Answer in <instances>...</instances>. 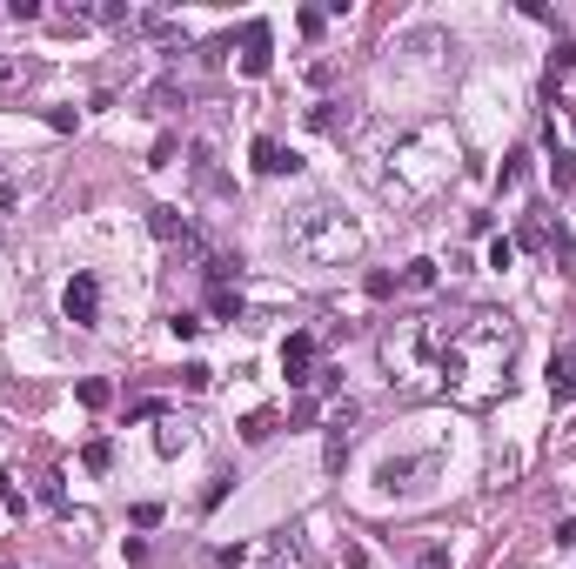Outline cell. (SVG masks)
Returning a JSON list of instances; mask_svg holds the SVG:
<instances>
[{
    "label": "cell",
    "mask_w": 576,
    "mask_h": 569,
    "mask_svg": "<svg viewBox=\"0 0 576 569\" xmlns=\"http://www.w3.org/2000/svg\"><path fill=\"white\" fill-rule=\"evenodd\" d=\"M510 355H516V329L502 315H470L463 329H442V348H436V375L442 389H455L463 402H489V395L510 382Z\"/></svg>",
    "instance_id": "cell-1"
},
{
    "label": "cell",
    "mask_w": 576,
    "mask_h": 569,
    "mask_svg": "<svg viewBox=\"0 0 576 569\" xmlns=\"http://www.w3.org/2000/svg\"><path fill=\"white\" fill-rule=\"evenodd\" d=\"M282 248L295 261H355V255H362V228L342 222L335 208H302L295 222L282 228Z\"/></svg>",
    "instance_id": "cell-2"
},
{
    "label": "cell",
    "mask_w": 576,
    "mask_h": 569,
    "mask_svg": "<svg viewBox=\"0 0 576 569\" xmlns=\"http://www.w3.org/2000/svg\"><path fill=\"white\" fill-rule=\"evenodd\" d=\"M148 228H154V241H167V248H182V255L208 261V241L195 235V222H188L182 208H148Z\"/></svg>",
    "instance_id": "cell-3"
},
{
    "label": "cell",
    "mask_w": 576,
    "mask_h": 569,
    "mask_svg": "<svg viewBox=\"0 0 576 569\" xmlns=\"http://www.w3.org/2000/svg\"><path fill=\"white\" fill-rule=\"evenodd\" d=\"M61 308H67V322H74V329H94V315H101V282H94V275L81 269L74 282H67Z\"/></svg>",
    "instance_id": "cell-4"
},
{
    "label": "cell",
    "mask_w": 576,
    "mask_h": 569,
    "mask_svg": "<svg viewBox=\"0 0 576 569\" xmlns=\"http://www.w3.org/2000/svg\"><path fill=\"white\" fill-rule=\"evenodd\" d=\"M423 469H429V456H389V463L376 469V489H382V495H409Z\"/></svg>",
    "instance_id": "cell-5"
},
{
    "label": "cell",
    "mask_w": 576,
    "mask_h": 569,
    "mask_svg": "<svg viewBox=\"0 0 576 569\" xmlns=\"http://www.w3.org/2000/svg\"><path fill=\"white\" fill-rule=\"evenodd\" d=\"M282 375H288V382H315V335H308V329H295L282 342Z\"/></svg>",
    "instance_id": "cell-6"
},
{
    "label": "cell",
    "mask_w": 576,
    "mask_h": 569,
    "mask_svg": "<svg viewBox=\"0 0 576 569\" xmlns=\"http://www.w3.org/2000/svg\"><path fill=\"white\" fill-rule=\"evenodd\" d=\"M242 74H269V20H248L242 27Z\"/></svg>",
    "instance_id": "cell-7"
},
{
    "label": "cell",
    "mask_w": 576,
    "mask_h": 569,
    "mask_svg": "<svg viewBox=\"0 0 576 569\" xmlns=\"http://www.w3.org/2000/svg\"><path fill=\"white\" fill-rule=\"evenodd\" d=\"M549 402H576V348H557L549 355Z\"/></svg>",
    "instance_id": "cell-8"
},
{
    "label": "cell",
    "mask_w": 576,
    "mask_h": 569,
    "mask_svg": "<svg viewBox=\"0 0 576 569\" xmlns=\"http://www.w3.org/2000/svg\"><path fill=\"white\" fill-rule=\"evenodd\" d=\"M255 168H261V175H295V168H302V154L282 148V141H269V135H255Z\"/></svg>",
    "instance_id": "cell-9"
},
{
    "label": "cell",
    "mask_w": 576,
    "mask_h": 569,
    "mask_svg": "<svg viewBox=\"0 0 576 569\" xmlns=\"http://www.w3.org/2000/svg\"><path fill=\"white\" fill-rule=\"evenodd\" d=\"M148 107H154V114H182V107H188L182 81H175V74H167V81H154V88H148Z\"/></svg>",
    "instance_id": "cell-10"
},
{
    "label": "cell",
    "mask_w": 576,
    "mask_h": 569,
    "mask_svg": "<svg viewBox=\"0 0 576 569\" xmlns=\"http://www.w3.org/2000/svg\"><path fill=\"white\" fill-rule=\"evenodd\" d=\"M188 442H195V429H188L182 416H167V422H161V435H154V449H161V456H182Z\"/></svg>",
    "instance_id": "cell-11"
},
{
    "label": "cell",
    "mask_w": 576,
    "mask_h": 569,
    "mask_svg": "<svg viewBox=\"0 0 576 569\" xmlns=\"http://www.w3.org/2000/svg\"><path fill=\"white\" fill-rule=\"evenodd\" d=\"M208 315H214V322H242V295H235V288H208Z\"/></svg>",
    "instance_id": "cell-12"
},
{
    "label": "cell",
    "mask_w": 576,
    "mask_h": 569,
    "mask_svg": "<svg viewBox=\"0 0 576 569\" xmlns=\"http://www.w3.org/2000/svg\"><path fill=\"white\" fill-rule=\"evenodd\" d=\"M269 435H275V416H269V409H255V416L242 422V442H269Z\"/></svg>",
    "instance_id": "cell-13"
},
{
    "label": "cell",
    "mask_w": 576,
    "mask_h": 569,
    "mask_svg": "<svg viewBox=\"0 0 576 569\" xmlns=\"http://www.w3.org/2000/svg\"><path fill=\"white\" fill-rule=\"evenodd\" d=\"M20 81H27V60H20V54H0V94L20 88Z\"/></svg>",
    "instance_id": "cell-14"
},
{
    "label": "cell",
    "mask_w": 576,
    "mask_h": 569,
    "mask_svg": "<svg viewBox=\"0 0 576 569\" xmlns=\"http://www.w3.org/2000/svg\"><path fill=\"white\" fill-rule=\"evenodd\" d=\"M167 329L182 335V342H195V335H201V329H208V322H201V315H195V308H175V322H167Z\"/></svg>",
    "instance_id": "cell-15"
},
{
    "label": "cell",
    "mask_w": 576,
    "mask_h": 569,
    "mask_svg": "<svg viewBox=\"0 0 576 569\" xmlns=\"http://www.w3.org/2000/svg\"><path fill=\"white\" fill-rule=\"evenodd\" d=\"M81 463H88V469H107V463H114V442H107V435H94L88 449H81Z\"/></svg>",
    "instance_id": "cell-16"
},
{
    "label": "cell",
    "mask_w": 576,
    "mask_h": 569,
    "mask_svg": "<svg viewBox=\"0 0 576 569\" xmlns=\"http://www.w3.org/2000/svg\"><path fill=\"white\" fill-rule=\"evenodd\" d=\"M322 463H329V469L349 463V435H342V429H329V449H322Z\"/></svg>",
    "instance_id": "cell-17"
},
{
    "label": "cell",
    "mask_w": 576,
    "mask_h": 569,
    "mask_svg": "<svg viewBox=\"0 0 576 569\" xmlns=\"http://www.w3.org/2000/svg\"><path fill=\"white\" fill-rule=\"evenodd\" d=\"M208 382H214V369H208V362H188V369H182V389H208Z\"/></svg>",
    "instance_id": "cell-18"
},
{
    "label": "cell",
    "mask_w": 576,
    "mask_h": 569,
    "mask_svg": "<svg viewBox=\"0 0 576 569\" xmlns=\"http://www.w3.org/2000/svg\"><path fill=\"white\" fill-rule=\"evenodd\" d=\"M402 282H409V288H436V261H409V269H402Z\"/></svg>",
    "instance_id": "cell-19"
},
{
    "label": "cell",
    "mask_w": 576,
    "mask_h": 569,
    "mask_svg": "<svg viewBox=\"0 0 576 569\" xmlns=\"http://www.w3.org/2000/svg\"><path fill=\"white\" fill-rule=\"evenodd\" d=\"M570 67H576V41H557V54H549V81L570 74Z\"/></svg>",
    "instance_id": "cell-20"
},
{
    "label": "cell",
    "mask_w": 576,
    "mask_h": 569,
    "mask_svg": "<svg viewBox=\"0 0 576 569\" xmlns=\"http://www.w3.org/2000/svg\"><path fill=\"white\" fill-rule=\"evenodd\" d=\"M81 402H88V409H107V382H101V375H88V382H81Z\"/></svg>",
    "instance_id": "cell-21"
},
{
    "label": "cell",
    "mask_w": 576,
    "mask_h": 569,
    "mask_svg": "<svg viewBox=\"0 0 576 569\" xmlns=\"http://www.w3.org/2000/svg\"><path fill=\"white\" fill-rule=\"evenodd\" d=\"M549 181H557V188H576V154H557V161H549Z\"/></svg>",
    "instance_id": "cell-22"
},
{
    "label": "cell",
    "mask_w": 576,
    "mask_h": 569,
    "mask_svg": "<svg viewBox=\"0 0 576 569\" xmlns=\"http://www.w3.org/2000/svg\"><path fill=\"white\" fill-rule=\"evenodd\" d=\"M362 288H369V301H389V295H395V275H389V269H376Z\"/></svg>",
    "instance_id": "cell-23"
},
{
    "label": "cell",
    "mask_w": 576,
    "mask_h": 569,
    "mask_svg": "<svg viewBox=\"0 0 576 569\" xmlns=\"http://www.w3.org/2000/svg\"><path fill=\"white\" fill-rule=\"evenodd\" d=\"M523 175H530V154H510V161H502V175H496V181H502V188H516V181H523Z\"/></svg>",
    "instance_id": "cell-24"
},
{
    "label": "cell",
    "mask_w": 576,
    "mask_h": 569,
    "mask_svg": "<svg viewBox=\"0 0 576 569\" xmlns=\"http://www.w3.org/2000/svg\"><path fill=\"white\" fill-rule=\"evenodd\" d=\"M128 516H135V529H154V523H161V503H135Z\"/></svg>",
    "instance_id": "cell-25"
},
{
    "label": "cell",
    "mask_w": 576,
    "mask_h": 569,
    "mask_svg": "<svg viewBox=\"0 0 576 569\" xmlns=\"http://www.w3.org/2000/svg\"><path fill=\"white\" fill-rule=\"evenodd\" d=\"M416 569H449V550H442V542H429V550L416 556Z\"/></svg>",
    "instance_id": "cell-26"
},
{
    "label": "cell",
    "mask_w": 576,
    "mask_h": 569,
    "mask_svg": "<svg viewBox=\"0 0 576 569\" xmlns=\"http://www.w3.org/2000/svg\"><path fill=\"white\" fill-rule=\"evenodd\" d=\"M516 261V241H489V269H510Z\"/></svg>",
    "instance_id": "cell-27"
},
{
    "label": "cell",
    "mask_w": 576,
    "mask_h": 569,
    "mask_svg": "<svg viewBox=\"0 0 576 569\" xmlns=\"http://www.w3.org/2000/svg\"><path fill=\"white\" fill-rule=\"evenodd\" d=\"M355 416H362V409H355V402H335V416H329V429H342V435H349V422Z\"/></svg>",
    "instance_id": "cell-28"
},
{
    "label": "cell",
    "mask_w": 576,
    "mask_h": 569,
    "mask_svg": "<svg viewBox=\"0 0 576 569\" xmlns=\"http://www.w3.org/2000/svg\"><path fill=\"white\" fill-rule=\"evenodd\" d=\"M228 482H235V476H214V482H208V495H201V510H222V495H228Z\"/></svg>",
    "instance_id": "cell-29"
},
{
    "label": "cell",
    "mask_w": 576,
    "mask_h": 569,
    "mask_svg": "<svg viewBox=\"0 0 576 569\" xmlns=\"http://www.w3.org/2000/svg\"><path fill=\"white\" fill-rule=\"evenodd\" d=\"M322 20H329L322 7H302V14H295V27H302V34H322Z\"/></svg>",
    "instance_id": "cell-30"
},
{
    "label": "cell",
    "mask_w": 576,
    "mask_h": 569,
    "mask_svg": "<svg viewBox=\"0 0 576 569\" xmlns=\"http://www.w3.org/2000/svg\"><path fill=\"white\" fill-rule=\"evenodd\" d=\"M557 542H563V550H576V516H563V523H557Z\"/></svg>",
    "instance_id": "cell-31"
},
{
    "label": "cell",
    "mask_w": 576,
    "mask_h": 569,
    "mask_svg": "<svg viewBox=\"0 0 576 569\" xmlns=\"http://www.w3.org/2000/svg\"><path fill=\"white\" fill-rule=\"evenodd\" d=\"M0 510H20V495H14V482L0 476Z\"/></svg>",
    "instance_id": "cell-32"
}]
</instances>
